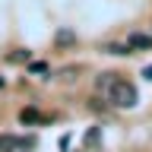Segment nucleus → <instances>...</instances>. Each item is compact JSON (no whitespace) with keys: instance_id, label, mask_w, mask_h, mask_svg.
I'll list each match as a JSON object with an SVG mask.
<instances>
[{"instance_id":"1","label":"nucleus","mask_w":152,"mask_h":152,"mask_svg":"<svg viewBox=\"0 0 152 152\" xmlns=\"http://www.w3.org/2000/svg\"><path fill=\"white\" fill-rule=\"evenodd\" d=\"M95 89H98V95H102L108 104H114V108H136V102H140L136 86L121 79L117 73H102L95 79Z\"/></svg>"},{"instance_id":"2","label":"nucleus","mask_w":152,"mask_h":152,"mask_svg":"<svg viewBox=\"0 0 152 152\" xmlns=\"http://www.w3.org/2000/svg\"><path fill=\"white\" fill-rule=\"evenodd\" d=\"M26 146H35V140H19V136H0V152H19Z\"/></svg>"},{"instance_id":"3","label":"nucleus","mask_w":152,"mask_h":152,"mask_svg":"<svg viewBox=\"0 0 152 152\" xmlns=\"http://www.w3.org/2000/svg\"><path fill=\"white\" fill-rule=\"evenodd\" d=\"M127 48H130V51H149V48H152V35L133 32V35L127 38Z\"/></svg>"},{"instance_id":"4","label":"nucleus","mask_w":152,"mask_h":152,"mask_svg":"<svg viewBox=\"0 0 152 152\" xmlns=\"http://www.w3.org/2000/svg\"><path fill=\"white\" fill-rule=\"evenodd\" d=\"M41 121V114L35 111V108H22V111H19V124H22V127H32V124H38Z\"/></svg>"},{"instance_id":"5","label":"nucleus","mask_w":152,"mask_h":152,"mask_svg":"<svg viewBox=\"0 0 152 152\" xmlns=\"http://www.w3.org/2000/svg\"><path fill=\"white\" fill-rule=\"evenodd\" d=\"M73 41H76V35L70 28H60V32H57V45H73Z\"/></svg>"},{"instance_id":"6","label":"nucleus","mask_w":152,"mask_h":152,"mask_svg":"<svg viewBox=\"0 0 152 152\" xmlns=\"http://www.w3.org/2000/svg\"><path fill=\"white\" fill-rule=\"evenodd\" d=\"M28 51H22V48H19V51H13V54H10V60H13V64H28Z\"/></svg>"},{"instance_id":"7","label":"nucleus","mask_w":152,"mask_h":152,"mask_svg":"<svg viewBox=\"0 0 152 152\" xmlns=\"http://www.w3.org/2000/svg\"><path fill=\"white\" fill-rule=\"evenodd\" d=\"M98 140H102V130H98V127H92V130L86 133V146H95Z\"/></svg>"},{"instance_id":"8","label":"nucleus","mask_w":152,"mask_h":152,"mask_svg":"<svg viewBox=\"0 0 152 152\" xmlns=\"http://www.w3.org/2000/svg\"><path fill=\"white\" fill-rule=\"evenodd\" d=\"M28 73H35V76H45V73H48V66H45V64H28Z\"/></svg>"},{"instance_id":"9","label":"nucleus","mask_w":152,"mask_h":152,"mask_svg":"<svg viewBox=\"0 0 152 152\" xmlns=\"http://www.w3.org/2000/svg\"><path fill=\"white\" fill-rule=\"evenodd\" d=\"M108 51H111V54H130V48H127V45H111Z\"/></svg>"},{"instance_id":"10","label":"nucleus","mask_w":152,"mask_h":152,"mask_svg":"<svg viewBox=\"0 0 152 152\" xmlns=\"http://www.w3.org/2000/svg\"><path fill=\"white\" fill-rule=\"evenodd\" d=\"M142 79H149V83H152V66H142Z\"/></svg>"},{"instance_id":"11","label":"nucleus","mask_w":152,"mask_h":152,"mask_svg":"<svg viewBox=\"0 0 152 152\" xmlns=\"http://www.w3.org/2000/svg\"><path fill=\"white\" fill-rule=\"evenodd\" d=\"M0 89H3V76H0Z\"/></svg>"}]
</instances>
